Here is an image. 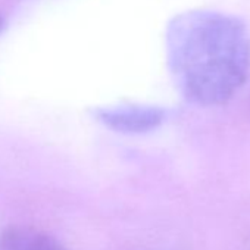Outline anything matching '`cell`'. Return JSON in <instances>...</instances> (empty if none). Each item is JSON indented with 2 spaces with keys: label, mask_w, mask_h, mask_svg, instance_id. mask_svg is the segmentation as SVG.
<instances>
[{
  "label": "cell",
  "mask_w": 250,
  "mask_h": 250,
  "mask_svg": "<svg viewBox=\"0 0 250 250\" xmlns=\"http://www.w3.org/2000/svg\"><path fill=\"white\" fill-rule=\"evenodd\" d=\"M169 63L183 94L202 106L228 103L250 72V34L235 17L215 11L180 15L168 33Z\"/></svg>",
  "instance_id": "cell-1"
},
{
  "label": "cell",
  "mask_w": 250,
  "mask_h": 250,
  "mask_svg": "<svg viewBox=\"0 0 250 250\" xmlns=\"http://www.w3.org/2000/svg\"><path fill=\"white\" fill-rule=\"evenodd\" d=\"M0 250H66L52 235L30 227H9L0 231Z\"/></svg>",
  "instance_id": "cell-2"
},
{
  "label": "cell",
  "mask_w": 250,
  "mask_h": 250,
  "mask_svg": "<svg viewBox=\"0 0 250 250\" xmlns=\"http://www.w3.org/2000/svg\"><path fill=\"white\" fill-rule=\"evenodd\" d=\"M103 119L110 125L122 130H149L156 127L164 119V112L159 109H134V110H116L106 112Z\"/></svg>",
  "instance_id": "cell-3"
}]
</instances>
